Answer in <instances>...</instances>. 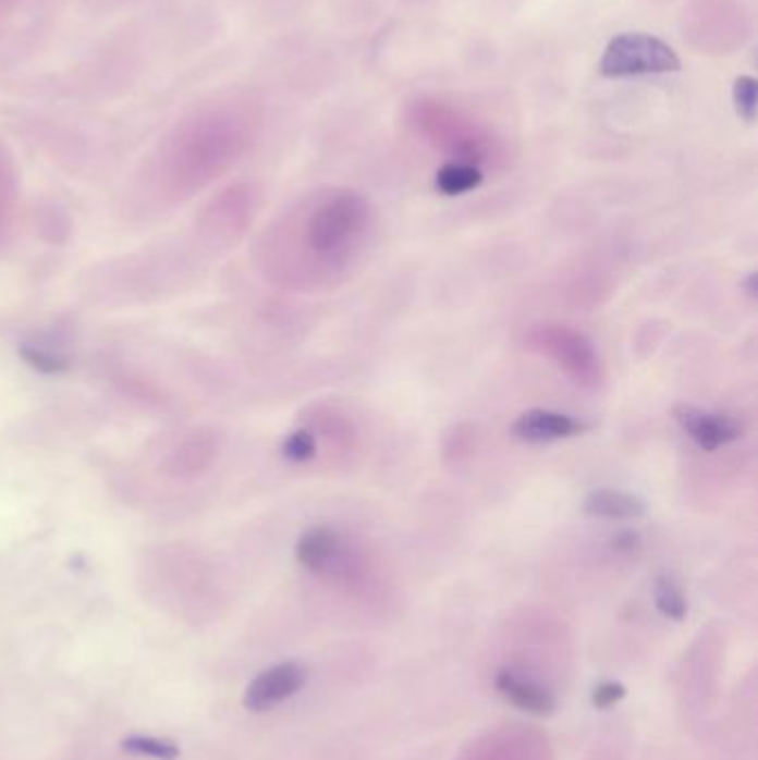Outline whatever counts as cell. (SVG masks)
<instances>
[{
  "label": "cell",
  "instance_id": "30bf717a",
  "mask_svg": "<svg viewBox=\"0 0 758 760\" xmlns=\"http://www.w3.org/2000/svg\"><path fill=\"white\" fill-rule=\"evenodd\" d=\"M482 181H485V174L476 166V162L452 160L437 172L435 185L443 196L454 198V196H463V194L478 189L482 185Z\"/></svg>",
  "mask_w": 758,
  "mask_h": 760
},
{
  "label": "cell",
  "instance_id": "2e32d148",
  "mask_svg": "<svg viewBox=\"0 0 758 760\" xmlns=\"http://www.w3.org/2000/svg\"><path fill=\"white\" fill-rule=\"evenodd\" d=\"M625 694H627L625 685H621L616 681H606V683L594 687L591 702H594V708H597V710H610L612 704H616V702H621L625 698Z\"/></svg>",
  "mask_w": 758,
  "mask_h": 760
},
{
  "label": "cell",
  "instance_id": "52a82bcc",
  "mask_svg": "<svg viewBox=\"0 0 758 760\" xmlns=\"http://www.w3.org/2000/svg\"><path fill=\"white\" fill-rule=\"evenodd\" d=\"M587 429H589V425L572 414L534 407V409L523 412L512 422V437L523 441V443H529V445H543V443L576 439Z\"/></svg>",
  "mask_w": 758,
  "mask_h": 760
},
{
  "label": "cell",
  "instance_id": "7c38bea8",
  "mask_svg": "<svg viewBox=\"0 0 758 760\" xmlns=\"http://www.w3.org/2000/svg\"><path fill=\"white\" fill-rule=\"evenodd\" d=\"M19 356L23 358V363L27 367H32L34 371L38 373H45V376H61V373H68L72 369V360L59 352H53V350H45L40 345H21L19 347Z\"/></svg>",
  "mask_w": 758,
  "mask_h": 760
},
{
  "label": "cell",
  "instance_id": "8fae6325",
  "mask_svg": "<svg viewBox=\"0 0 758 760\" xmlns=\"http://www.w3.org/2000/svg\"><path fill=\"white\" fill-rule=\"evenodd\" d=\"M655 605L670 621H683L687 616V599L681 585L663 574L655 583Z\"/></svg>",
  "mask_w": 758,
  "mask_h": 760
},
{
  "label": "cell",
  "instance_id": "e0dca14e",
  "mask_svg": "<svg viewBox=\"0 0 758 760\" xmlns=\"http://www.w3.org/2000/svg\"><path fill=\"white\" fill-rule=\"evenodd\" d=\"M612 552L619 556H636L643 550V538L634 529H623L612 538Z\"/></svg>",
  "mask_w": 758,
  "mask_h": 760
},
{
  "label": "cell",
  "instance_id": "8992f818",
  "mask_svg": "<svg viewBox=\"0 0 758 760\" xmlns=\"http://www.w3.org/2000/svg\"><path fill=\"white\" fill-rule=\"evenodd\" d=\"M307 683V670L301 663H281L260 672L245 689V708L249 712H269L292 698Z\"/></svg>",
  "mask_w": 758,
  "mask_h": 760
},
{
  "label": "cell",
  "instance_id": "5b68a950",
  "mask_svg": "<svg viewBox=\"0 0 758 760\" xmlns=\"http://www.w3.org/2000/svg\"><path fill=\"white\" fill-rule=\"evenodd\" d=\"M350 559L345 538L334 527L314 525L296 540V561L311 574H343Z\"/></svg>",
  "mask_w": 758,
  "mask_h": 760
},
{
  "label": "cell",
  "instance_id": "4fadbf2b",
  "mask_svg": "<svg viewBox=\"0 0 758 760\" xmlns=\"http://www.w3.org/2000/svg\"><path fill=\"white\" fill-rule=\"evenodd\" d=\"M123 749L136 756L154 758V760H176L181 749L172 740H160L154 736H130L123 740Z\"/></svg>",
  "mask_w": 758,
  "mask_h": 760
},
{
  "label": "cell",
  "instance_id": "5bb4252c",
  "mask_svg": "<svg viewBox=\"0 0 758 760\" xmlns=\"http://www.w3.org/2000/svg\"><path fill=\"white\" fill-rule=\"evenodd\" d=\"M316 450H318V443H316V437H314V431L311 429H294L292 433H288L283 445H281V454L285 461L294 463V465H305L309 461L316 458Z\"/></svg>",
  "mask_w": 758,
  "mask_h": 760
},
{
  "label": "cell",
  "instance_id": "9c48e42d",
  "mask_svg": "<svg viewBox=\"0 0 758 760\" xmlns=\"http://www.w3.org/2000/svg\"><path fill=\"white\" fill-rule=\"evenodd\" d=\"M647 512L645 503L623 490H612V487H601L594 490L583 501V514L603 520H638Z\"/></svg>",
  "mask_w": 758,
  "mask_h": 760
},
{
  "label": "cell",
  "instance_id": "ba28073f",
  "mask_svg": "<svg viewBox=\"0 0 758 760\" xmlns=\"http://www.w3.org/2000/svg\"><path fill=\"white\" fill-rule=\"evenodd\" d=\"M497 689L518 710L534 716H552L557 712V698L543 685L521 678L510 670L497 674Z\"/></svg>",
  "mask_w": 758,
  "mask_h": 760
},
{
  "label": "cell",
  "instance_id": "7a4b0ae2",
  "mask_svg": "<svg viewBox=\"0 0 758 760\" xmlns=\"http://www.w3.org/2000/svg\"><path fill=\"white\" fill-rule=\"evenodd\" d=\"M529 350L552 360L572 383L585 390H599L606 383L603 360L594 343L567 324L543 322L525 336Z\"/></svg>",
  "mask_w": 758,
  "mask_h": 760
},
{
  "label": "cell",
  "instance_id": "9a60e30c",
  "mask_svg": "<svg viewBox=\"0 0 758 760\" xmlns=\"http://www.w3.org/2000/svg\"><path fill=\"white\" fill-rule=\"evenodd\" d=\"M734 98V110L745 123L756 121V110H758V83L754 76H738L734 81L732 89Z\"/></svg>",
  "mask_w": 758,
  "mask_h": 760
},
{
  "label": "cell",
  "instance_id": "277c9868",
  "mask_svg": "<svg viewBox=\"0 0 758 760\" xmlns=\"http://www.w3.org/2000/svg\"><path fill=\"white\" fill-rule=\"evenodd\" d=\"M674 420L702 452H719L743 439V422L723 412H708L694 405H678Z\"/></svg>",
  "mask_w": 758,
  "mask_h": 760
},
{
  "label": "cell",
  "instance_id": "6da1fadb",
  "mask_svg": "<svg viewBox=\"0 0 758 760\" xmlns=\"http://www.w3.org/2000/svg\"><path fill=\"white\" fill-rule=\"evenodd\" d=\"M371 228V205L356 192L339 189L322 198L307 216L305 243L328 271L345 274L367 247Z\"/></svg>",
  "mask_w": 758,
  "mask_h": 760
},
{
  "label": "cell",
  "instance_id": "3957f363",
  "mask_svg": "<svg viewBox=\"0 0 758 760\" xmlns=\"http://www.w3.org/2000/svg\"><path fill=\"white\" fill-rule=\"evenodd\" d=\"M681 70L678 53L661 38L643 32H627L614 36L599 63L606 78H638L659 76Z\"/></svg>",
  "mask_w": 758,
  "mask_h": 760
}]
</instances>
